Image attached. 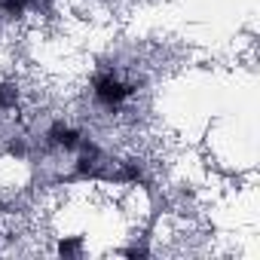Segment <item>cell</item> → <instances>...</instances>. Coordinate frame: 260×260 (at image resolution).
Masks as SVG:
<instances>
[{"mask_svg":"<svg viewBox=\"0 0 260 260\" xmlns=\"http://www.w3.org/2000/svg\"><path fill=\"white\" fill-rule=\"evenodd\" d=\"M46 144L49 147H61V150H80L83 135L77 132V128L64 125V122H52L49 132H46Z\"/></svg>","mask_w":260,"mask_h":260,"instance_id":"7a4b0ae2","label":"cell"},{"mask_svg":"<svg viewBox=\"0 0 260 260\" xmlns=\"http://www.w3.org/2000/svg\"><path fill=\"white\" fill-rule=\"evenodd\" d=\"M19 101V86L16 83H0V110H10Z\"/></svg>","mask_w":260,"mask_h":260,"instance_id":"3957f363","label":"cell"},{"mask_svg":"<svg viewBox=\"0 0 260 260\" xmlns=\"http://www.w3.org/2000/svg\"><path fill=\"white\" fill-rule=\"evenodd\" d=\"M135 89H138L135 83L119 80L113 71H101V74H95V80H92L95 101L104 104V107H116V104H122L128 95H135Z\"/></svg>","mask_w":260,"mask_h":260,"instance_id":"6da1fadb","label":"cell"},{"mask_svg":"<svg viewBox=\"0 0 260 260\" xmlns=\"http://www.w3.org/2000/svg\"><path fill=\"white\" fill-rule=\"evenodd\" d=\"M77 248H80V239H71V242H61L58 245L61 254H77Z\"/></svg>","mask_w":260,"mask_h":260,"instance_id":"277c9868","label":"cell"}]
</instances>
